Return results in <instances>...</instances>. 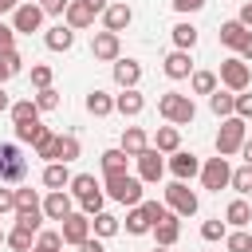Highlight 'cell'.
Instances as JSON below:
<instances>
[{
  "label": "cell",
  "instance_id": "obj_1",
  "mask_svg": "<svg viewBox=\"0 0 252 252\" xmlns=\"http://www.w3.org/2000/svg\"><path fill=\"white\" fill-rule=\"evenodd\" d=\"M67 189H71V197L79 201V209H83L87 217L102 213V201H106V193H102V185L94 181V173H75Z\"/></svg>",
  "mask_w": 252,
  "mask_h": 252
},
{
  "label": "cell",
  "instance_id": "obj_2",
  "mask_svg": "<svg viewBox=\"0 0 252 252\" xmlns=\"http://www.w3.org/2000/svg\"><path fill=\"white\" fill-rule=\"evenodd\" d=\"M158 114H161L165 122H173V126H189V122L197 118V106H193L189 94L165 91V94H158Z\"/></svg>",
  "mask_w": 252,
  "mask_h": 252
},
{
  "label": "cell",
  "instance_id": "obj_3",
  "mask_svg": "<svg viewBox=\"0 0 252 252\" xmlns=\"http://www.w3.org/2000/svg\"><path fill=\"white\" fill-rule=\"evenodd\" d=\"M102 189H106L110 201H118L126 209L142 201V177H134V173H106L102 177Z\"/></svg>",
  "mask_w": 252,
  "mask_h": 252
},
{
  "label": "cell",
  "instance_id": "obj_4",
  "mask_svg": "<svg viewBox=\"0 0 252 252\" xmlns=\"http://www.w3.org/2000/svg\"><path fill=\"white\" fill-rule=\"evenodd\" d=\"M16 224H24L32 232H39V224H43V197L32 185H20L16 189Z\"/></svg>",
  "mask_w": 252,
  "mask_h": 252
},
{
  "label": "cell",
  "instance_id": "obj_5",
  "mask_svg": "<svg viewBox=\"0 0 252 252\" xmlns=\"http://www.w3.org/2000/svg\"><path fill=\"white\" fill-rule=\"evenodd\" d=\"M244 138H248V122H244V118H236V114L220 118V130H217V154H220V158L240 154Z\"/></svg>",
  "mask_w": 252,
  "mask_h": 252
},
{
  "label": "cell",
  "instance_id": "obj_6",
  "mask_svg": "<svg viewBox=\"0 0 252 252\" xmlns=\"http://www.w3.org/2000/svg\"><path fill=\"white\" fill-rule=\"evenodd\" d=\"M217 79H220V87H224V91L240 94V91H248V87H252V67H248L240 55H228V59L220 63Z\"/></svg>",
  "mask_w": 252,
  "mask_h": 252
},
{
  "label": "cell",
  "instance_id": "obj_7",
  "mask_svg": "<svg viewBox=\"0 0 252 252\" xmlns=\"http://www.w3.org/2000/svg\"><path fill=\"white\" fill-rule=\"evenodd\" d=\"M28 177V158L20 154L16 142H0V181L4 185H20Z\"/></svg>",
  "mask_w": 252,
  "mask_h": 252
},
{
  "label": "cell",
  "instance_id": "obj_8",
  "mask_svg": "<svg viewBox=\"0 0 252 252\" xmlns=\"http://www.w3.org/2000/svg\"><path fill=\"white\" fill-rule=\"evenodd\" d=\"M228 177H232V165H228V158H209L205 165H201V185L209 189V193H220V189H228Z\"/></svg>",
  "mask_w": 252,
  "mask_h": 252
},
{
  "label": "cell",
  "instance_id": "obj_9",
  "mask_svg": "<svg viewBox=\"0 0 252 252\" xmlns=\"http://www.w3.org/2000/svg\"><path fill=\"white\" fill-rule=\"evenodd\" d=\"M197 205H201V201H197V193H193L185 181H173V185L165 189V209H169V213H177V217H193Z\"/></svg>",
  "mask_w": 252,
  "mask_h": 252
},
{
  "label": "cell",
  "instance_id": "obj_10",
  "mask_svg": "<svg viewBox=\"0 0 252 252\" xmlns=\"http://www.w3.org/2000/svg\"><path fill=\"white\" fill-rule=\"evenodd\" d=\"M134 161H138V177H142V185H158V181L165 177V154H158L154 146H146Z\"/></svg>",
  "mask_w": 252,
  "mask_h": 252
},
{
  "label": "cell",
  "instance_id": "obj_11",
  "mask_svg": "<svg viewBox=\"0 0 252 252\" xmlns=\"http://www.w3.org/2000/svg\"><path fill=\"white\" fill-rule=\"evenodd\" d=\"M12 28H16V35H20V32H24V35L39 32V28H43V8H39L35 0H24V4L12 12Z\"/></svg>",
  "mask_w": 252,
  "mask_h": 252
},
{
  "label": "cell",
  "instance_id": "obj_12",
  "mask_svg": "<svg viewBox=\"0 0 252 252\" xmlns=\"http://www.w3.org/2000/svg\"><path fill=\"white\" fill-rule=\"evenodd\" d=\"M165 169L173 173V181H189V177L201 173V158H197L193 150H173L169 161H165Z\"/></svg>",
  "mask_w": 252,
  "mask_h": 252
},
{
  "label": "cell",
  "instance_id": "obj_13",
  "mask_svg": "<svg viewBox=\"0 0 252 252\" xmlns=\"http://www.w3.org/2000/svg\"><path fill=\"white\" fill-rule=\"evenodd\" d=\"M59 232H63V244H83L87 236H91V217L79 209V213H67L63 220H59Z\"/></svg>",
  "mask_w": 252,
  "mask_h": 252
},
{
  "label": "cell",
  "instance_id": "obj_14",
  "mask_svg": "<svg viewBox=\"0 0 252 252\" xmlns=\"http://www.w3.org/2000/svg\"><path fill=\"white\" fill-rule=\"evenodd\" d=\"M118 51H122V43H118V32H94V39H91V55L98 59V63H114L118 59Z\"/></svg>",
  "mask_w": 252,
  "mask_h": 252
},
{
  "label": "cell",
  "instance_id": "obj_15",
  "mask_svg": "<svg viewBox=\"0 0 252 252\" xmlns=\"http://www.w3.org/2000/svg\"><path fill=\"white\" fill-rule=\"evenodd\" d=\"M150 232H154V240H158L161 248H173V244H177V236H181V217L165 209V213H161V220H154V228H150Z\"/></svg>",
  "mask_w": 252,
  "mask_h": 252
},
{
  "label": "cell",
  "instance_id": "obj_16",
  "mask_svg": "<svg viewBox=\"0 0 252 252\" xmlns=\"http://www.w3.org/2000/svg\"><path fill=\"white\" fill-rule=\"evenodd\" d=\"M67 213H75L71 193H67V189H47V197H43V217H47V220H63Z\"/></svg>",
  "mask_w": 252,
  "mask_h": 252
},
{
  "label": "cell",
  "instance_id": "obj_17",
  "mask_svg": "<svg viewBox=\"0 0 252 252\" xmlns=\"http://www.w3.org/2000/svg\"><path fill=\"white\" fill-rule=\"evenodd\" d=\"M94 16H98V12H94L87 0H71V4H67V12H63V24H67V28H75V32H83V28H91V24H94Z\"/></svg>",
  "mask_w": 252,
  "mask_h": 252
},
{
  "label": "cell",
  "instance_id": "obj_18",
  "mask_svg": "<svg viewBox=\"0 0 252 252\" xmlns=\"http://www.w3.org/2000/svg\"><path fill=\"white\" fill-rule=\"evenodd\" d=\"M134 24V8L130 4H106L102 8V28L106 32H126Z\"/></svg>",
  "mask_w": 252,
  "mask_h": 252
},
{
  "label": "cell",
  "instance_id": "obj_19",
  "mask_svg": "<svg viewBox=\"0 0 252 252\" xmlns=\"http://www.w3.org/2000/svg\"><path fill=\"white\" fill-rule=\"evenodd\" d=\"M114 110H118L122 118H138V114L146 110V94H142L138 87H126L122 94H114Z\"/></svg>",
  "mask_w": 252,
  "mask_h": 252
},
{
  "label": "cell",
  "instance_id": "obj_20",
  "mask_svg": "<svg viewBox=\"0 0 252 252\" xmlns=\"http://www.w3.org/2000/svg\"><path fill=\"white\" fill-rule=\"evenodd\" d=\"M161 71H165L169 79H189V75H193V59H189V51H181V47H173V51L165 55V63H161Z\"/></svg>",
  "mask_w": 252,
  "mask_h": 252
},
{
  "label": "cell",
  "instance_id": "obj_21",
  "mask_svg": "<svg viewBox=\"0 0 252 252\" xmlns=\"http://www.w3.org/2000/svg\"><path fill=\"white\" fill-rule=\"evenodd\" d=\"M114 83H118L122 91H126V87H138V83H142V63L118 55V59H114Z\"/></svg>",
  "mask_w": 252,
  "mask_h": 252
},
{
  "label": "cell",
  "instance_id": "obj_22",
  "mask_svg": "<svg viewBox=\"0 0 252 252\" xmlns=\"http://www.w3.org/2000/svg\"><path fill=\"white\" fill-rule=\"evenodd\" d=\"M158 154H173V150H181V126H158V134H154V142H150Z\"/></svg>",
  "mask_w": 252,
  "mask_h": 252
},
{
  "label": "cell",
  "instance_id": "obj_23",
  "mask_svg": "<svg viewBox=\"0 0 252 252\" xmlns=\"http://www.w3.org/2000/svg\"><path fill=\"white\" fill-rule=\"evenodd\" d=\"M43 43H47L51 51H71V43H75V28L55 24V28H47V32H43Z\"/></svg>",
  "mask_w": 252,
  "mask_h": 252
},
{
  "label": "cell",
  "instance_id": "obj_24",
  "mask_svg": "<svg viewBox=\"0 0 252 252\" xmlns=\"http://www.w3.org/2000/svg\"><path fill=\"white\" fill-rule=\"evenodd\" d=\"M118 146H122V154H126V158H138V154L150 146V138H146V130H142V126H126Z\"/></svg>",
  "mask_w": 252,
  "mask_h": 252
},
{
  "label": "cell",
  "instance_id": "obj_25",
  "mask_svg": "<svg viewBox=\"0 0 252 252\" xmlns=\"http://www.w3.org/2000/svg\"><path fill=\"white\" fill-rule=\"evenodd\" d=\"M39 181H43L47 189H67V185H71V169H67V161H47Z\"/></svg>",
  "mask_w": 252,
  "mask_h": 252
},
{
  "label": "cell",
  "instance_id": "obj_26",
  "mask_svg": "<svg viewBox=\"0 0 252 252\" xmlns=\"http://www.w3.org/2000/svg\"><path fill=\"white\" fill-rule=\"evenodd\" d=\"M150 228H154V217L142 209V201L130 205V213H126V232H130V236H146Z\"/></svg>",
  "mask_w": 252,
  "mask_h": 252
},
{
  "label": "cell",
  "instance_id": "obj_27",
  "mask_svg": "<svg viewBox=\"0 0 252 252\" xmlns=\"http://www.w3.org/2000/svg\"><path fill=\"white\" fill-rule=\"evenodd\" d=\"M224 224H232V228H244V224H252V205H248L244 197L228 201V209H224Z\"/></svg>",
  "mask_w": 252,
  "mask_h": 252
},
{
  "label": "cell",
  "instance_id": "obj_28",
  "mask_svg": "<svg viewBox=\"0 0 252 252\" xmlns=\"http://www.w3.org/2000/svg\"><path fill=\"white\" fill-rule=\"evenodd\" d=\"M87 114H94V118H106V114H114V94H106V91H91L87 94Z\"/></svg>",
  "mask_w": 252,
  "mask_h": 252
},
{
  "label": "cell",
  "instance_id": "obj_29",
  "mask_svg": "<svg viewBox=\"0 0 252 252\" xmlns=\"http://www.w3.org/2000/svg\"><path fill=\"white\" fill-rule=\"evenodd\" d=\"M118 228H122V224H118V217H114V213H106V209L91 217V232H94L98 240H106V236H118Z\"/></svg>",
  "mask_w": 252,
  "mask_h": 252
},
{
  "label": "cell",
  "instance_id": "obj_30",
  "mask_svg": "<svg viewBox=\"0 0 252 252\" xmlns=\"http://www.w3.org/2000/svg\"><path fill=\"white\" fill-rule=\"evenodd\" d=\"M4 244H8L12 252H32V248H35V232L24 228V224H16L12 232H4Z\"/></svg>",
  "mask_w": 252,
  "mask_h": 252
},
{
  "label": "cell",
  "instance_id": "obj_31",
  "mask_svg": "<svg viewBox=\"0 0 252 252\" xmlns=\"http://www.w3.org/2000/svg\"><path fill=\"white\" fill-rule=\"evenodd\" d=\"M169 35H173V47H181V51H193V47H197V28H193L189 20L173 24V28H169Z\"/></svg>",
  "mask_w": 252,
  "mask_h": 252
},
{
  "label": "cell",
  "instance_id": "obj_32",
  "mask_svg": "<svg viewBox=\"0 0 252 252\" xmlns=\"http://www.w3.org/2000/svg\"><path fill=\"white\" fill-rule=\"evenodd\" d=\"M244 35H248V28H244L240 20H224V24H220V32H217V39H220L224 47H232V51L240 47V39H244Z\"/></svg>",
  "mask_w": 252,
  "mask_h": 252
},
{
  "label": "cell",
  "instance_id": "obj_33",
  "mask_svg": "<svg viewBox=\"0 0 252 252\" xmlns=\"http://www.w3.org/2000/svg\"><path fill=\"white\" fill-rule=\"evenodd\" d=\"M20 71H24V55H20L16 47H12V51H0V87H4L8 79H16Z\"/></svg>",
  "mask_w": 252,
  "mask_h": 252
},
{
  "label": "cell",
  "instance_id": "obj_34",
  "mask_svg": "<svg viewBox=\"0 0 252 252\" xmlns=\"http://www.w3.org/2000/svg\"><path fill=\"white\" fill-rule=\"evenodd\" d=\"M217 87H220L217 71H193V75H189V91H193V94H213Z\"/></svg>",
  "mask_w": 252,
  "mask_h": 252
},
{
  "label": "cell",
  "instance_id": "obj_35",
  "mask_svg": "<svg viewBox=\"0 0 252 252\" xmlns=\"http://www.w3.org/2000/svg\"><path fill=\"white\" fill-rule=\"evenodd\" d=\"M232 106H236V94H232V91H220V87H217V91L209 94V110H213L217 118H228Z\"/></svg>",
  "mask_w": 252,
  "mask_h": 252
},
{
  "label": "cell",
  "instance_id": "obj_36",
  "mask_svg": "<svg viewBox=\"0 0 252 252\" xmlns=\"http://www.w3.org/2000/svg\"><path fill=\"white\" fill-rule=\"evenodd\" d=\"M79 138L75 134H55V161H75L79 158Z\"/></svg>",
  "mask_w": 252,
  "mask_h": 252
},
{
  "label": "cell",
  "instance_id": "obj_37",
  "mask_svg": "<svg viewBox=\"0 0 252 252\" xmlns=\"http://www.w3.org/2000/svg\"><path fill=\"white\" fill-rule=\"evenodd\" d=\"M126 154H122V146H114V150H102V158H98V165H102V177L106 173H126Z\"/></svg>",
  "mask_w": 252,
  "mask_h": 252
},
{
  "label": "cell",
  "instance_id": "obj_38",
  "mask_svg": "<svg viewBox=\"0 0 252 252\" xmlns=\"http://www.w3.org/2000/svg\"><path fill=\"white\" fill-rule=\"evenodd\" d=\"M8 114H12V122H35L39 118V106H35V98H20V102L8 106Z\"/></svg>",
  "mask_w": 252,
  "mask_h": 252
},
{
  "label": "cell",
  "instance_id": "obj_39",
  "mask_svg": "<svg viewBox=\"0 0 252 252\" xmlns=\"http://www.w3.org/2000/svg\"><path fill=\"white\" fill-rule=\"evenodd\" d=\"M32 150H35V158H43V161H55V134L43 126V130H39V138L32 142Z\"/></svg>",
  "mask_w": 252,
  "mask_h": 252
},
{
  "label": "cell",
  "instance_id": "obj_40",
  "mask_svg": "<svg viewBox=\"0 0 252 252\" xmlns=\"http://www.w3.org/2000/svg\"><path fill=\"white\" fill-rule=\"evenodd\" d=\"M228 185L244 197V193H252V165H240V169H232V177H228Z\"/></svg>",
  "mask_w": 252,
  "mask_h": 252
},
{
  "label": "cell",
  "instance_id": "obj_41",
  "mask_svg": "<svg viewBox=\"0 0 252 252\" xmlns=\"http://www.w3.org/2000/svg\"><path fill=\"white\" fill-rule=\"evenodd\" d=\"M224 248H228V252H252V236H248L244 228H236V232L224 236Z\"/></svg>",
  "mask_w": 252,
  "mask_h": 252
},
{
  "label": "cell",
  "instance_id": "obj_42",
  "mask_svg": "<svg viewBox=\"0 0 252 252\" xmlns=\"http://www.w3.org/2000/svg\"><path fill=\"white\" fill-rule=\"evenodd\" d=\"M35 106H39V114H43V110H59V91H55V87L35 91Z\"/></svg>",
  "mask_w": 252,
  "mask_h": 252
},
{
  "label": "cell",
  "instance_id": "obj_43",
  "mask_svg": "<svg viewBox=\"0 0 252 252\" xmlns=\"http://www.w3.org/2000/svg\"><path fill=\"white\" fill-rule=\"evenodd\" d=\"M201 236H205L209 244H213V240H224V236H228V224H224L220 217H217V220H205V224H201Z\"/></svg>",
  "mask_w": 252,
  "mask_h": 252
},
{
  "label": "cell",
  "instance_id": "obj_44",
  "mask_svg": "<svg viewBox=\"0 0 252 252\" xmlns=\"http://www.w3.org/2000/svg\"><path fill=\"white\" fill-rule=\"evenodd\" d=\"M35 244L59 252V248H63V232H55V228H39V232H35Z\"/></svg>",
  "mask_w": 252,
  "mask_h": 252
},
{
  "label": "cell",
  "instance_id": "obj_45",
  "mask_svg": "<svg viewBox=\"0 0 252 252\" xmlns=\"http://www.w3.org/2000/svg\"><path fill=\"white\" fill-rule=\"evenodd\" d=\"M32 87H35V91L51 87V67H47V63H35V67H32Z\"/></svg>",
  "mask_w": 252,
  "mask_h": 252
},
{
  "label": "cell",
  "instance_id": "obj_46",
  "mask_svg": "<svg viewBox=\"0 0 252 252\" xmlns=\"http://www.w3.org/2000/svg\"><path fill=\"white\" fill-rule=\"evenodd\" d=\"M39 130H43V126H39V118H35V122H16V138H20V142H35V138H39Z\"/></svg>",
  "mask_w": 252,
  "mask_h": 252
},
{
  "label": "cell",
  "instance_id": "obj_47",
  "mask_svg": "<svg viewBox=\"0 0 252 252\" xmlns=\"http://www.w3.org/2000/svg\"><path fill=\"white\" fill-rule=\"evenodd\" d=\"M4 213H16V189L0 181V217H4Z\"/></svg>",
  "mask_w": 252,
  "mask_h": 252
},
{
  "label": "cell",
  "instance_id": "obj_48",
  "mask_svg": "<svg viewBox=\"0 0 252 252\" xmlns=\"http://www.w3.org/2000/svg\"><path fill=\"white\" fill-rule=\"evenodd\" d=\"M232 114L248 122V118H252V94H244V91H240V94H236V106H232Z\"/></svg>",
  "mask_w": 252,
  "mask_h": 252
},
{
  "label": "cell",
  "instance_id": "obj_49",
  "mask_svg": "<svg viewBox=\"0 0 252 252\" xmlns=\"http://www.w3.org/2000/svg\"><path fill=\"white\" fill-rule=\"evenodd\" d=\"M12 47H16V28L0 20V51H12Z\"/></svg>",
  "mask_w": 252,
  "mask_h": 252
},
{
  "label": "cell",
  "instance_id": "obj_50",
  "mask_svg": "<svg viewBox=\"0 0 252 252\" xmlns=\"http://www.w3.org/2000/svg\"><path fill=\"white\" fill-rule=\"evenodd\" d=\"M67 4H71V0H39L43 16H63V12H67Z\"/></svg>",
  "mask_w": 252,
  "mask_h": 252
},
{
  "label": "cell",
  "instance_id": "obj_51",
  "mask_svg": "<svg viewBox=\"0 0 252 252\" xmlns=\"http://www.w3.org/2000/svg\"><path fill=\"white\" fill-rule=\"evenodd\" d=\"M173 8H177L181 16H189V12H201V8H205V0H173Z\"/></svg>",
  "mask_w": 252,
  "mask_h": 252
},
{
  "label": "cell",
  "instance_id": "obj_52",
  "mask_svg": "<svg viewBox=\"0 0 252 252\" xmlns=\"http://www.w3.org/2000/svg\"><path fill=\"white\" fill-rule=\"evenodd\" d=\"M236 55H240L244 63H252V28H248V35L240 39V47H236Z\"/></svg>",
  "mask_w": 252,
  "mask_h": 252
},
{
  "label": "cell",
  "instance_id": "obj_53",
  "mask_svg": "<svg viewBox=\"0 0 252 252\" xmlns=\"http://www.w3.org/2000/svg\"><path fill=\"white\" fill-rule=\"evenodd\" d=\"M79 252H106V248H102V240H98V236H87V240L79 244Z\"/></svg>",
  "mask_w": 252,
  "mask_h": 252
},
{
  "label": "cell",
  "instance_id": "obj_54",
  "mask_svg": "<svg viewBox=\"0 0 252 252\" xmlns=\"http://www.w3.org/2000/svg\"><path fill=\"white\" fill-rule=\"evenodd\" d=\"M236 20H240L244 28H252V0H244V4H240V16H236Z\"/></svg>",
  "mask_w": 252,
  "mask_h": 252
},
{
  "label": "cell",
  "instance_id": "obj_55",
  "mask_svg": "<svg viewBox=\"0 0 252 252\" xmlns=\"http://www.w3.org/2000/svg\"><path fill=\"white\" fill-rule=\"evenodd\" d=\"M240 158H244V165H252V138H244V146H240Z\"/></svg>",
  "mask_w": 252,
  "mask_h": 252
},
{
  "label": "cell",
  "instance_id": "obj_56",
  "mask_svg": "<svg viewBox=\"0 0 252 252\" xmlns=\"http://www.w3.org/2000/svg\"><path fill=\"white\" fill-rule=\"evenodd\" d=\"M16 8H20V0H0V16L4 12H16Z\"/></svg>",
  "mask_w": 252,
  "mask_h": 252
},
{
  "label": "cell",
  "instance_id": "obj_57",
  "mask_svg": "<svg viewBox=\"0 0 252 252\" xmlns=\"http://www.w3.org/2000/svg\"><path fill=\"white\" fill-rule=\"evenodd\" d=\"M8 106H12V98H8V91H4V87H0V114H4V110H8Z\"/></svg>",
  "mask_w": 252,
  "mask_h": 252
},
{
  "label": "cell",
  "instance_id": "obj_58",
  "mask_svg": "<svg viewBox=\"0 0 252 252\" xmlns=\"http://www.w3.org/2000/svg\"><path fill=\"white\" fill-rule=\"evenodd\" d=\"M87 4H91V8L98 12V16H102V8H106V0H87Z\"/></svg>",
  "mask_w": 252,
  "mask_h": 252
},
{
  "label": "cell",
  "instance_id": "obj_59",
  "mask_svg": "<svg viewBox=\"0 0 252 252\" xmlns=\"http://www.w3.org/2000/svg\"><path fill=\"white\" fill-rule=\"evenodd\" d=\"M32 252H51V248H39V244H35V248H32Z\"/></svg>",
  "mask_w": 252,
  "mask_h": 252
},
{
  "label": "cell",
  "instance_id": "obj_60",
  "mask_svg": "<svg viewBox=\"0 0 252 252\" xmlns=\"http://www.w3.org/2000/svg\"><path fill=\"white\" fill-rule=\"evenodd\" d=\"M154 252H169V248H161V244H158V248H154Z\"/></svg>",
  "mask_w": 252,
  "mask_h": 252
},
{
  "label": "cell",
  "instance_id": "obj_61",
  "mask_svg": "<svg viewBox=\"0 0 252 252\" xmlns=\"http://www.w3.org/2000/svg\"><path fill=\"white\" fill-rule=\"evenodd\" d=\"M0 244H4V228H0Z\"/></svg>",
  "mask_w": 252,
  "mask_h": 252
}]
</instances>
